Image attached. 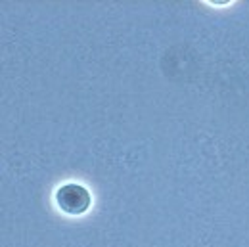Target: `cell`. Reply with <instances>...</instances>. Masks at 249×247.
Listing matches in <instances>:
<instances>
[{"label":"cell","instance_id":"obj_1","mask_svg":"<svg viewBox=\"0 0 249 247\" xmlns=\"http://www.w3.org/2000/svg\"><path fill=\"white\" fill-rule=\"evenodd\" d=\"M90 203H92V195L89 188H85L83 184L69 182V184L60 186L56 192V205L65 215H85L90 209Z\"/></svg>","mask_w":249,"mask_h":247}]
</instances>
